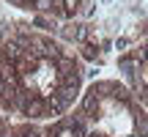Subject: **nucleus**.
I'll use <instances>...</instances> for the list:
<instances>
[{
  "label": "nucleus",
  "instance_id": "1",
  "mask_svg": "<svg viewBox=\"0 0 148 137\" xmlns=\"http://www.w3.org/2000/svg\"><path fill=\"white\" fill-rule=\"evenodd\" d=\"M36 66H38V58H36L33 52H27V49L16 58V63H14V68H16V74H19V77H27Z\"/></svg>",
  "mask_w": 148,
  "mask_h": 137
},
{
  "label": "nucleus",
  "instance_id": "2",
  "mask_svg": "<svg viewBox=\"0 0 148 137\" xmlns=\"http://www.w3.org/2000/svg\"><path fill=\"white\" fill-rule=\"evenodd\" d=\"M22 52H25V49H22L14 38H5V41H3V55H0V58H5L8 63H16V58H19Z\"/></svg>",
  "mask_w": 148,
  "mask_h": 137
},
{
  "label": "nucleus",
  "instance_id": "3",
  "mask_svg": "<svg viewBox=\"0 0 148 137\" xmlns=\"http://www.w3.org/2000/svg\"><path fill=\"white\" fill-rule=\"evenodd\" d=\"M25 115L27 118H41V115H47V101H44L41 96H33L30 104L25 107Z\"/></svg>",
  "mask_w": 148,
  "mask_h": 137
},
{
  "label": "nucleus",
  "instance_id": "4",
  "mask_svg": "<svg viewBox=\"0 0 148 137\" xmlns=\"http://www.w3.org/2000/svg\"><path fill=\"white\" fill-rule=\"evenodd\" d=\"M96 110H99V96H96V93H88L82 99V112H85V115H93Z\"/></svg>",
  "mask_w": 148,
  "mask_h": 137
},
{
  "label": "nucleus",
  "instance_id": "5",
  "mask_svg": "<svg viewBox=\"0 0 148 137\" xmlns=\"http://www.w3.org/2000/svg\"><path fill=\"white\" fill-rule=\"evenodd\" d=\"M66 38H71V41H85V38H88V27L85 25H74V27L66 30Z\"/></svg>",
  "mask_w": 148,
  "mask_h": 137
},
{
  "label": "nucleus",
  "instance_id": "6",
  "mask_svg": "<svg viewBox=\"0 0 148 137\" xmlns=\"http://www.w3.org/2000/svg\"><path fill=\"white\" fill-rule=\"evenodd\" d=\"M118 66H121V71L134 82V60H132V58H121V60H118Z\"/></svg>",
  "mask_w": 148,
  "mask_h": 137
},
{
  "label": "nucleus",
  "instance_id": "7",
  "mask_svg": "<svg viewBox=\"0 0 148 137\" xmlns=\"http://www.w3.org/2000/svg\"><path fill=\"white\" fill-rule=\"evenodd\" d=\"M36 8V11H52V0H33V3H27L25 8Z\"/></svg>",
  "mask_w": 148,
  "mask_h": 137
},
{
  "label": "nucleus",
  "instance_id": "8",
  "mask_svg": "<svg viewBox=\"0 0 148 137\" xmlns=\"http://www.w3.org/2000/svg\"><path fill=\"white\" fill-rule=\"evenodd\" d=\"M137 134L148 137V115H137Z\"/></svg>",
  "mask_w": 148,
  "mask_h": 137
},
{
  "label": "nucleus",
  "instance_id": "9",
  "mask_svg": "<svg viewBox=\"0 0 148 137\" xmlns=\"http://www.w3.org/2000/svg\"><path fill=\"white\" fill-rule=\"evenodd\" d=\"M96 55H99V49H96L93 44H82V58H88V60H96Z\"/></svg>",
  "mask_w": 148,
  "mask_h": 137
},
{
  "label": "nucleus",
  "instance_id": "10",
  "mask_svg": "<svg viewBox=\"0 0 148 137\" xmlns=\"http://www.w3.org/2000/svg\"><path fill=\"white\" fill-rule=\"evenodd\" d=\"M93 5H96V0H79V11H82V14H90Z\"/></svg>",
  "mask_w": 148,
  "mask_h": 137
},
{
  "label": "nucleus",
  "instance_id": "11",
  "mask_svg": "<svg viewBox=\"0 0 148 137\" xmlns=\"http://www.w3.org/2000/svg\"><path fill=\"white\" fill-rule=\"evenodd\" d=\"M22 134H25V137H44V132H41V129H25V132H22Z\"/></svg>",
  "mask_w": 148,
  "mask_h": 137
},
{
  "label": "nucleus",
  "instance_id": "12",
  "mask_svg": "<svg viewBox=\"0 0 148 137\" xmlns=\"http://www.w3.org/2000/svg\"><path fill=\"white\" fill-rule=\"evenodd\" d=\"M115 47H118V49H126V47H129V41H126V38H118Z\"/></svg>",
  "mask_w": 148,
  "mask_h": 137
},
{
  "label": "nucleus",
  "instance_id": "13",
  "mask_svg": "<svg viewBox=\"0 0 148 137\" xmlns=\"http://www.w3.org/2000/svg\"><path fill=\"white\" fill-rule=\"evenodd\" d=\"M8 3H11V5H22V8H25V5H27V0H8Z\"/></svg>",
  "mask_w": 148,
  "mask_h": 137
},
{
  "label": "nucleus",
  "instance_id": "14",
  "mask_svg": "<svg viewBox=\"0 0 148 137\" xmlns=\"http://www.w3.org/2000/svg\"><path fill=\"white\" fill-rule=\"evenodd\" d=\"M8 137H25V134H22V132H11Z\"/></svg>",
  "mask_w": 148,
  "mask_h": 137
},
{
  "label": "nucleus",
  "instance_id": "15",
  "mask_svg": "<svg viewBox=\"0 0 148 137\" xmlns=\"http://www.w3.org/2000/svg\"><path fill=\"white\" fill-rule=\"evenodd\" d=\"M104 3H110V0H104Z\"/></svg>",
  "mask_w": 148,
  "mask_h": 137
},
{
  "label": "nucleus",
  "instance_id": "16",
  "mask_svg": "<svg viewBox=\"0 0 148 137\" xmlns=\"http://www.w3.org/2000/svg\"><path fill=\"white\" fill-rule=\"evenodd\" d=\"M0 126H3V121H0Z\"/></svg>",
  "mask_w": 148,
  "mask_h": 137
},
{
  "label": "nucleus",
  "instance_id": "17",
  "mask_svg": "<svg viewBox=\"0 0 148 137\" xmlns=\"http://www.w3.org/2000/svg\"><path fill=\"white\" fill-rule=\"evenodd\" d=\"M145 60H148V58H145Z\"/></svg>",
  "mask_w": 148,
  "mask_h": 137
}]
</instances>
